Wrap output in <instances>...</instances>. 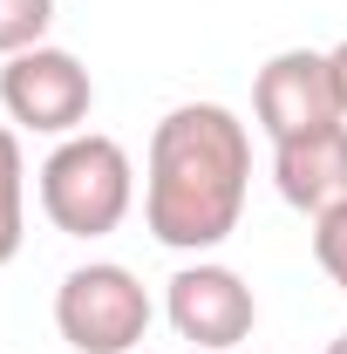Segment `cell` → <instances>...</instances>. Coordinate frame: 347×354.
I'll use <instances>...</instances> for the list:
<instances>
[{
    "instance_id": "8992f818",
    "label": "cell",
    "mask_w": 347,
    "mask_h": 354,
    "mask_svg": "<svg viewBox=\"0 0 347 354\" xmlns=\"http://www.w3.org/2000/svg\"><path fill=\"white\" fill-rule=\"evenodd\" d=\"M252 116L272 143L286 136H306V130H327V123H347L341 102H334V68L320 48H279L252 75Z\"/></svg>"
},
{
    "instance_id": "277c9868",
    "label": "cell",
    "mask_w": 347,
    "mask_h": 354,
    "mask_svg": "<svg viewBox=\"0 0 347 354\" xmlns=\"http://www.w3.org/2000/svg\"><path fill=\"white\" fill-rule=\"evenodd\" d=\"M0 109L14 130L35 136H75L95 109V75L68 48H28V55H7L0 68Z\"/></svg>"
},
{
    "instance_id": "7c38bea8",
    "label": "cell",
    "mask_w": 347,
    "mask_h": 354,
    "mask_svg": "<svg viewBox=\"0 0 347 354\" xmlns=\"http://www.w3.org/2000/svg\"><path fill=\"white\" fill-rule=\"evenodd\" d=\"M327 354H347V334H334V341H327Z\"/></svg>"
},
{
    "instance_id": "52a82bcc",
    "label": "cell",
    "mask_w": 347,
    "mask_h": 354,
    "mask_svg": "<svg viewBox=\"0 0 347 354\" xmlns=\"http://www.w3.org/2000/svg\"><path fill=\"white\" fill-rule=\"evenodd\" d=\"M272 184L293 212H313V218L347 205V123L272 143Z\"/></svg>"
},
{
    "instance_id": "6da1fadb",
    "label": "cell",
    "mask_w": 347,
    "mask_h": 354,
    "mask_svg": "<svg viewBox=\"0 0 347 354\" xmlns=\"http://www.w3.org/2000/svg\"><path fill=\"white\" fill-rule=\"evenodd\" d=\"M252 191V136L225 102H177L150 130L143 225L171 252H218Z\"/></svg>"
},
{
    "instance_id": "9c48e42d",
    "label": "cell",
    "mask_w": 347,
    "mask_h": 354,
    "mask_svg": "<svg viewBox=\"0 0 347 354\" xmlns=\"http://www.w3.org/2000/svg\"><path fill=\"white\" fill-rule=\"evenodd\" d=\"M48 28H55V0H0V62L41 48Z\"/></svg>"
},
{
    "instance_id": "8fae6325",
    "label": "cell",
    "mask_w": 347,
    "mask_h": 354,
    "mask_svg": "<svg viewBox=\"0 0 347 354\" xmlns=\"http://www.w3.org/2000/svg\"><path fill=\"white\" fill-rule=\"evenodd\" d=\"M327 68H334V102H341V116H347V41L327 48Z\"/></svg>"
},
{
    "instance_id": "ba28073f",
    "label": "cell",
    "mask_w": 347,
    "mask_h": 354,
    "mask_svg": "<svg viewBox=\"0 0 347 354\" xmlns=\"http://www.w3.org/2000/svg\"><path fill=\"white\" fill-rule=\"evenodd\" d=\"M28 245V157H21V130L0 123V266L21 259Z\"/></svg>"
},
{
    "instance_id": "7a4b0ae2",
    "label": "cell",
    "mask_w": 347,
    "mask_h": 354,
    "mask_svg": "<svg viewBox=\"0 0 347 354\" xmlns=\"http://www.w3.org/2000/svg\"><path fill=\"white\" fill-rule=\"evenodd\" d=\"M35 191H41V212H48L55 232H68V239H109L136 205V164L116 136L75 130L48 150V164L35 171Z\"/></svg>"
},
{
    "instance_id": "5b68a950",
    "label": "cell",
    "mask_w": 347,
    "mask_h": 354,
    "mask_svg": "<svg viewBox=\"0 0 347 354\" xmlns=\"http://www.w3.org/2000/svg\"><path fill=\"white\" fill-rule=\"evenodd\" d=\"M164 313H171L177 341L212 348V354L252 341V327H259V300H252V286H245L232 266H218V259L184 266V272L171 279V293H164Z\"/></svg>"
},
{
    "instance_id": "30bf717a",
    "label": "cell",
    "mask_w": 347,
    "mask_h": 354,
    "mask_svg": "<svg viewBox=\"0 0 347 354\" xmlns=\"http://www.w3.org/2000/svg\"><path fill=\"white\" fill-rule=\"evenodd\" d=\"M313 259H320V272L347 293V205H334V212L313 218Z\"/></svg>"
},
{
    "instance_id": "3957f363",
    "label": "cell",
    "mask_w": 347,
    "mask_h": 354,
    "mask_svg": "<svg viewBox=\"0 0 347 354\" xmlns=\"http://www.w3.org/2000/svg\"><path fill=\"white\" fill-rule=\"evenodd\" d=\"M150 293L130 266L88 259L55 286V327L75 354H130L150 334Z\"/></svg>"
}]
</instances>
